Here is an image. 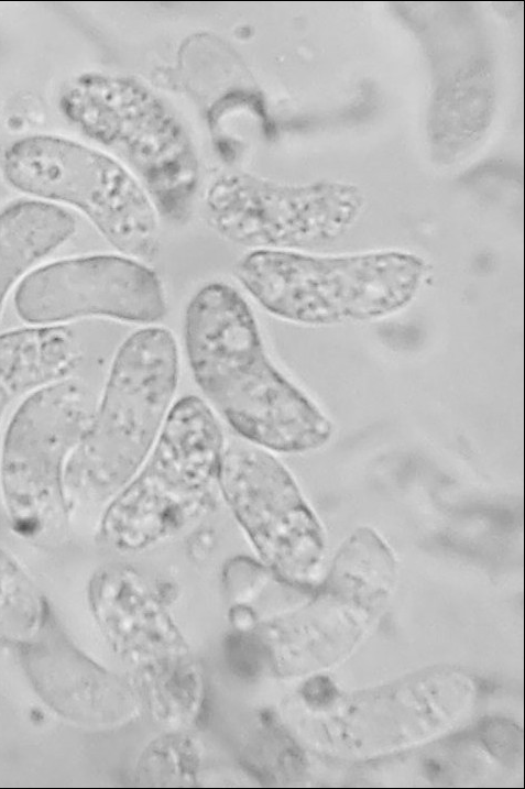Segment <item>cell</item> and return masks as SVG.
<instances>
[{
    "label": "cell",
    "mask_w": 525,
    "mask_h": 789,
    "mask_svg": "<svg viewBox=\"0 0 525 789\" xmlns=\"http://www.w3.org/2000/svg\"><path fill=\"white\" fill-rule=\"evenodd\" d=\"M184 344L199 390L242 440L298 453L331 437L330 419L275 365L252 308L232 285L216 280L194 293Z\"/></svg>",
    "instance_id": "1"
},
{
    "label": "cell",
    "mask_w": 525,
    "mask_h": 789,
    "mask_svg": "<svg viewBox=\"0 0 525 789\" xmlns=\"http://www.w3.org/2000/svg\"><path fill=\"white\" fill-rule=\"evenodd\" d=\"M178 381L179 350L169 329L142 326L123 340L66 467L70 505L108 503L129 483L155 445Z\"/></svg>",
    "instance_id": "2"
},
{
    "label": "cell",
    "mask_w": 525,
    "mask_h": 789,
    "mask_svg": "<svg viewBox=\"0 0 525 789\" xmlns=\"http://www.w3.org/2000/svg\"><path fill=\"white\" fill-rule=\"evenodd\" d=\"M427 274L404 251L319 255L251 250L233 267L245 292L271 315L298 325L379 319L405 308Z\"/></svg>",
    "instance_id": "3"
},
{
    "label": "cell",
    "mask_w": 525,
    "mask_h": 789,
    "mask_svg": "<svg viewBox=\"0 0 525 789\" xmlns=\"http://www.w3.org/2000/svg\"><path fill=\"white\" fill-rule=\"evenodd\" d=\"M227 442L201 397L176 399L146 460L108 503L98 537L113 549L140 551L209 515L217 505Z\"/></svg>",
    "instance_id": "4"
},
{
    "label": "cell",
    "mask_w": 525,
    "mask_h": 789,
    "mask_svg": "<svg viewBox=\"0 0 525 789\" xmlns=\"http://www.w3.org/2000/svg\"><path fill=\"white\" fill-rule=\"evenodd\" d=\"M65 117L118 154L134 172L158 217L175 223L192 215L199 166L178 117L151 89L124 76L85 74L59 100Z\"/></svg>",
    "instance_id": "5"
},
{
    "label": "cell",
    "mask_w": 525,
    "mask_h": 789,
    "mask_svg": "<svg viewBox=\"0 0 525 789\" xmlns=\"http://www.w3.org/2000/svg\"><path fill=\"white\" fill-rule=\"evenodd\" d=\"M2 171L17 189L81 211L121 254L144 263L158 255V215L136 177L108 154L36 134L7 149Z\"/></svg>",
    "instance_id": "6"
},
{
    "label": "cell",
    "mask_w": 525,
    "mask_h": 789,
    "mask_svg": "<svg viewBox=\"0 0 525 789\" xmlns=\"http://www.w3.org/2000/svg\"><path fill=\"white\" fill-rule=\"evenodd\" d=\"M96 404L83 382L67 376L28 395L11 417L0 451V487L21 536L39 538L65 525L66 467Z\"/></svg>",
    "instance_id": "7"
},
{
    "label": "cell",
    "mask_w": 525,
    "mask_h": 789,
    "mask_svg": "<svg viewBox=\"0 0 525 789\" xmlns=\"http://www.w3.org/2000/svg\"><path fill=\"white\" fill-rule=\"evenodd\" d=\"M362 204L360 193L344 184L288 185L247 173L220 176L205 196L209 224L251 250L325 248L349 229Z\"/></svg>",
    "instance_id": "8"
},
{
    "label": "cell",
    "mask_w": 525,
    "mask_h": 789,
    "mask_svg": "<svg viewBox=\"0 0 525 789\" xmlns=\"http://www.w3.org/2000/svg\"><path fill=\"white\" fill-rule=\"evenodd\" d=\"M219 492L261 559L292 583L310 580L324 552V533L288 469L272 451L227 443Z\"/></svg>",
    "instance_id": "9"
},
{
    "label": "cell",
    "mask_w": 525,
    "mask_h": 789,
    "mask_svg": "<svg viewBox=\"0 0 525 789\" xmlns=\"http://www.w3.org/2000/svg\"><path fill=\"white\" fill-rule=\"evenodd\" d=\"M14 305L20 318L40 326L90 317L150 326L167 313L157 273L123 254L85 255L45 265L21 282Z\"/></svg>",
    "instance_id": "10"
},
{
    "label": "cell",
    "mask_w": 525,
    "mask_h": 789,
    "mask_svg": "<svg viewBox=\"0 0 525 789\" xmlns=\"http://www.w3.org/2000/svg\"><path fill=\"white\" fill-rule=\"evenodd\" d=\"M79 343L62 325L23 328L0 336V425L20 397L69 376Z\"/></svg>",
    "instance_id": "11"
},
{
    "label": "cell",
    "mask_w": 525,
    "mask_h": 789,
    "mask_svg": "<svg viewBox=\"0 0 525 789\" xmlns=\"http://www.w3.org/2000/svg\"><path fill=\"white\" fill-rule=\"evenodd\" d=\"M76 230L74 216L45 200H21L0 212V315L12 286Z\"/></svg>",
    "instance_id": "12"
},
{
    "label": "cell",
    "mask_w": 525,
    "mask_h": 789,
    "mask_svg": "<svg viewBox=\"0 0 525 789\" xmlns=\"http://www.w3.org/2000/svg\"><path fill=\"white\" fill-rule=\"evenodd\" d=\"M39 607V596L30 579L0 548V612L31 615Z\"/></svg>",
    "instance_id": "13"
}]
</instances>
